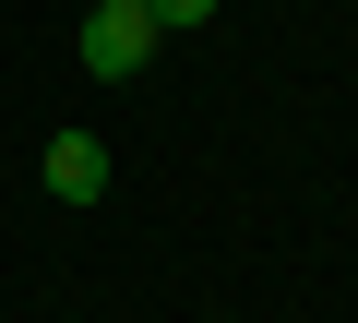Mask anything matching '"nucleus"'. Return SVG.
I'll return each mask as SVG.
<instances>
[{"instance_id":"nucleus-1","label":"nucleus","mask_w":358,"mask_h":323,"mask_svg":"<svg viewBox=\"0 0 358 323\" xmlns=\"http://www.w3.org/2000/svg\"><path fill=\"white\" fill-rule=\"evenodd\" d=\"M155 48H167V36H155L143 0H96V13H84V72H96V84H131Z\"/></svg>"},{"instance_id":"nucleus-2","label":"nucleus","mask_w":358,"mask_h":323,"mask_svg":"<svg viewBox=\"0 0 358 323\" xmlns=\"http://www.w3.org/2000/svg\"><path fill=\"white\" fill-rule=\"evenodd\" d=\"M36 180H48V204H108V180H120V156H108V132H48V156H36Z\"/></svg>"},{"instance_id":"nucleus-3","label":"nucleus","mask_w":358,"mask_h":323,"mask_svg":"<svg viewBox=\"0 0 358 323\" xmlns=\"http://www.w3.org/2000/svg\"><path fill=\"white\" fill-rule=\"evenodd\" d=\"M155 13V36H192V25H215V0H143Z\"/></svg>"}]
</instances>
